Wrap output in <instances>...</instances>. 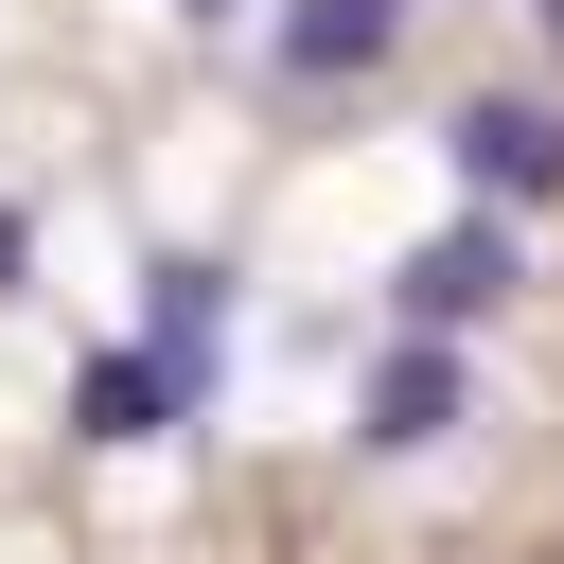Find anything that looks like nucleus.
I'll return each instance as SVG.
<instances>
[{"label": "nucleus", "mask_w": 564, "mask_h": 564, "mask_svg": "<svg viewBox=\"0 0 564 564\" xmlns=\"http://www.w3.org/2000/svg\"><path fill=\"white\" fill-rule=\"evenodd\" d=\"M18 282H35V212L0 194V300H18Z\"/></svg>", "instance_id": "nucleus-7"}, {"label": "nucleus", "mask_w": 564, "mask_h": 564, "mask_svg": "<svg viewBox=\"0 0 564 564\" xmlns=\"http://www.w3.org/2000/svg\"><path fill=\"white\" fill-rule=\"evenodd\" d=\"M176 18H194V35H229V18H247V0H176Z\"/></svg>", "instance_id": "nucleus-8"}, {"label": "nucleus", "mask_w": 564, "mask_h": 564, "mask_svg": "<svg viewBox=\"0 0 564 564\" xmlns=\"http://www.w3.org/2000/svg\"><path fill=\"white\" fill-rule=\"evenodd\" d=\"M441 159H458V194H476V212H546V194H564V106L476 88V106L441 123Z\"/></svg>", "instance_id": "nucleus-3"}, {"label": "nucleus", "mask_w": 564, "mask_h": 564, "mask_svg": "<svg viewBox=\"0 0 564 564\" xmlns=\"http://www.w3.org/2000/svg\"><path fill=\"white\" fill-rule=\"evenodd\" d=\"M388 35H405V0H282L264 53H282L300 88H352V70H388Z\"/></svg>", "instance_id": "nucleus-6"}, {"label": "nucleus", "mask_w": 564, "mask_h": 564, "mask_svg": "<svg viewBox=\"0 0 564 564\" xmlns=\"http://www.w3.org/2000/svg\"><path fill=\"white\" fill-rule=\"evenodd\" d=\"M458 423H476L458 335H388V352H370V388H352V441H370V458H441Z\"/></svg>", "instance_id": "nucleus-2"}, {"label": "nucleus", "mask_w": 564, "mask_h": 564, "mask_svg": "<svg viewBox=\"0 0 564 564\" xmlns=\"http://www.w3.org/2000/svg\"><path fill=\"white\" fill-rule=\"evenodd\" d=\"M529 18H546V53H564V0H529Z\"/></svg>", "instance_id": "nucleus-9"}, {"label": "nucleus", "mask_w": 564, "mask_h": 564, "mask_svg": "<svg viewBox=\"0 0 564 564\" xmlns=\"http://www.w3.org/2000/svg\"><path fill=\"white\" fill-rule=\"evenodd\" d=\"M194 405H212V388L159 370V352H88V370H70V441H176Z\"/></svg>", "instance_id": "nucleus-5"}, {"label": "nucleus", "mask_w": 564, "mask_h": 564, "mask_svg": "<svg viewBox=\"0 0 564 564\" xmlns=\"http://www.w3.org/2000/svg\"><path fill=\"white\" fill-rule=\"evenodd\" d=\"M511 282H529L511 212H458V229H423V247L388 264V317H405V335H476V317H494Z\"/></svg>", "instance_id": "nucleus-1"}, {"label": "nucleus", "mask_w": 564, "mask_h": 564, "mask_svg": "<svg viewBox=\"0 0 564 564\" xmlns=\"http://www.w3.org/2000/svg\"><path fill=\"white\" fill-rule=\"evenodd\" d=\"M141 352L212 388V370H229V264H194V247H159V264H141Z\"/></svg>", "instance_id": "nucleus-4"}]
</instances>
